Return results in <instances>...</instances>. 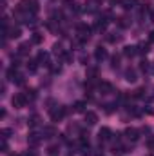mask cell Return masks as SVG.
<instances>
[{"mask_svg":"<svg viewBox=\"0 0 154 156\" xmlns=\"http://www.w3.org/2000/svg\"><path fill=\"white\" fill-rule=\"evenodd\" d=\"M49 115H51V120H53V122H60L62 118L65 116V107L56 105V107H53V109L49 111Z\"/></svg>","mask_w":154,"mask_h":156,"instance_id":"obj_1","label":"cell"},{"mask_svg":"<svg viewBox=\"0 0 154 156\" xmlns=\"http://www.w3.org/2000/svg\"><path fill=\"white\" fill-rule=\"evenodd\" d=\"M76 31H78V40H80V42L89 40V33H91V29H89L85 24H78V26H76Z\"/></svg>","mask_w":154,"mask_h":156,"instance_id":"obj_2","label":"cell"},{"mask_svg":"<svg viewBox=\"0 0 154 156\" xmlns=\"http://www.w3.org/2000/svg\"><path fill=\"white\" fill-rule=\"evenodd\" d=\"M26 96L24 94H15L13 96V100H11V104H13V107H16V109H22L24 105H26Z\"/></svg>","mask_w":154,"mask_h":156,"instance_id":"obj_3","label":"cell"},{"mask_svg":"<svg viewBox=\"0 0 154 156\" xmlns=\"http://www.w3.org/2000/svg\"><path fill=\"white\" fill-rule=\"evenodd\" d=\"M98 138H100V142H107V140H111V138H113V133H111V129H107V127L100 129V133H98Z\"/></svg>","mask_w":154,"mask_h":156,"instance_id":"obj_4","label":"cell"},{"mask_svg":"<svg viewBox=\"0 0 154 156\" xmlns=\"http://www.w3.org/2000/svg\"><path fill=\"white\" fill-rule=\"evenodd\" d=\"M125 136H127V140H131V142H136V140H138V131H136L134 127H129V129L125 131Z\"/></svg>","mask_w":154,"mask_h":156,"instance_id":"obj_5","label":"cell"},{"mask_svg":"<svg viewBox=\"0 0 154 156\" xmlns=\"http://www.w3.org/2000/svg\"><path fill=\"white\" fill-rule=\"evenodd\" d=\"M85 122H87L89 125H94V123L98 122V115L93 113V111H87V113H85Z\"/></svg>","mask_w":154,"mask_h":156,"instance_id":"obj_6","label":"cell"},{"mask_svg":"<svg viewBox=\"0 0 154 156\" xmlns=\"http://www.w3.org/2000/svg\"><path fill=\"white\" fill-rule=\"evenodd\" d=\"M4 35L9 37V38H18V37H20V27H11V29L4 31Z\"/></svg>","mask_w":154,"mask_h":156,"instance_id":"obj_7","label":"cell"},{"mask_svg":"<svg viewBox=\"0 0 154 156\" xmlns=\"http://www.w3.org/2000/svg\"><path fill=\"white\" fill-rule=\"evenodd\" d=\"M94 58L100 62V60H105L107 58V51L103 49V47H96V51H94Z\"/></svg>","mask_w":154,"mask_h":156,"instance_id":"obj_8","label":"cell"},{"mask_svg":"<svg viewBox=\"0 0 154 156\" xmlns=\"http://www.w3.org/2000/svg\"><path fill=\"white\" fill-rule=\"evenodd\" d=\"M37 60H38V64H44V66H49V55H47V53H44V51H40V53H38Z\"/></svg>","mask_w":154,"mask_h":156,"instance_id":"obj_9","label":"cell"},{"mask_svg":"<svg viewBox=\"0 0 154 156\" xmlns=\"http://www.w3.org/2000/svg\"><path fill=\"white\" fill-rule=\"evenodd\" d=\"M100 91H102V94H109V93L113 91V85H111L109 82H102V83H100Z\"/></svg>","mask_w":154,"mask_h":156,"instance_id":"obj_10","label":"cell"},{"mask_svg":"<svg viewBox=\"0 0 154 156\" xmlns=\"http://www.w3.org/2000/svg\"><path fill=\"white\" fill-rule=\"evenodd\" d=\"M136 53H138V47H132V45L123 47V55H125V56H134Z\"/></svg>","mask_w":154,"mask_h":156,"instance_id":"obj_11","label":"cell"},{"mask_svg":"<svg viewBox=\"0 0 154 156\" xmlns=\"http://www.w3.org/2000/svg\"><path fill=\"white\" fill-rule=\"evenodd\" d=\"M27 69H29V73H37V69H38V60H29V62H27Z\"/></svg>","mask_w":154,"mask_h":156,"instance_id":"obj_12","label":"cell"},{"mask_svg":"<svg viewBox=\"0 0 154 156\" xmlns=\"http://www.w3.org/2000/svg\"><path fill=\"white\" fill-rule=\"evenodd\" d=\"M125 80H127V82H136V73H134V69H127V71H125Z\"/></svg>","mask_w":154,"mask_h":156,"instance_id":"obj_13","label":"cell"},{"mask_svg":"<svg viewBox=\"0 0 154 156\" xmlns=\"http://www.w3.org/2000/svg\"><path fill=\"white\" fill-rule=\"evenodd\" d=\"M105 27H107V20H98L94 24V29L96 31H105Z\"/></svg>","mask_w":154,"mask_h":156,"instance_id":"obj_14","label":"cell"},{"mask_svg":"<svg viewBox=\"0 0 154 156\" xmlns=\"http://www.w3.org/2000/svg\"><path fill=\"white\" fill-rule=\"evenodd\" d=\"M53 53H54L56 56H64V53H65V51H64V47H62L60 44H54V47H53Z\"/></svg>","mask_w":154,"mask_h":156,"instance_id":"obj_15","label":"cell"},{"mask_svg":"<svg viewBox=\"0 0 154 156\" xmlns=\"http://www.w3.org/2000/svg\"><path fill=\"white\" fill-rule=\"evenodd\" d=\"M24 96H26V100H35V96H37V91L35 89H27L26 93H22Z\"/></svg>","mask_w":154,"mask_h":156,"instance_id":"obj_16","label":"cell"},{"mask_svg":"<svg viewBox=\"0 0 154 156\" xmlns=\"http://www.w3.org/2000/svg\"><path fill=\"white\" fill-rule=\"evenodd\" d=\"M54 134H56V131H54L53 127H45V129H44V138H53Z\"/></svg>","mask_w":154,"mask_h":156,"instance_id":"obj_17","label":"cell"},{"mask_svg":"<svg viewBox=\"0 0 154 156\" xmlns=\"http://www.w3.org/2000/svg\"><path fill=\"white\" fill-rule=\"evenodd\" d=\"M38 142H40V134L33 133V134L29 136V144H31V145H38Z\"/></svg>","mask_w":154,"mask_h":156,"instance_id":"obj_18","label":"cell"},{"mask_svg":"<svg viewBox=\"0 0 154 156\" xmlns=\"http://www.w3.org/2000/svg\"><path fill=\"white\" fill-rule=\"evenodd\" d=\"M27 53H29V44H20L18 55H27Z\"/></svg>","mask_w":154,"mask_h":156,"instance_id":"obj_19","label":"cell"},{"mask_svg":"<svg viewBox=\"0 0 154 156\" xmlns=\"http://www.w3.org/2000/svg\"><path fill=\"white\" fill-rule=\"evenodd\" d=\"M85 111V102H76L75 104V113H83Z\"/></svg>","mask_w":154,"mask_h":156,"instance_id":"obj_20","label":"cell"},{"mask_svg":"<svg viewBox=\"0 0 154 156\" xmlns=\"http://www.w3.org/2000/svg\"><path fill=\"white\" fill-rule=\"evenodd\" d=\"M136 2H138V0H121V5H123L125 9H131V7H134Z\"/></svg>","mask_w":154,"mask_h":156,"instance_id":"obj_21","label":"cell"},{"mask_svg":"<svg viewBox=\"0 0 154 156\" xmlns=\"http://www.w3.org/2000/svg\"><path fill=\"white\" fill-rule=\"evenodd\" d=\"M38 122H40V116L38 115H33V116L29 118V127H37Z\"/></svg>","mask_w":154,"mask_h":156,"instance_id":"obj_22","label":"cell"},{"mask_svg":"<svg viewBox=\"0 0 154 156\" xmlns=\"http://www.w3.org/2000/svg\"><path fill=\"white\" fill-rule=\"evenodd\" d=\"M118 24H120L121 27H127L131 22H129V18H127V16H121V18H118Z\"/></svg>","mask_w":154,"mask_h":156,"instance_id":"obj_23","label":"cell"},{"mask_svg":"<svg viewBox=\"0 0 154 156\" xmlns=\"http://www.w3.org/2000/svg\"><path fill=\"white\" fill-rule=\"evenodd\" d=\"M13 82H15L16 85H24V82H26V80H24V76H22V75H18V73H16V76H15V80H13Z\"/></svg>","mask_w":154,"mask_h":156,"instance_id":"obj_24","label":"cell"},{"mask_svg":"<svg viewBox=\"0 0 154 156\" xmlns=\"http://www.w3.org/2000/svg\"><path fill=\"white\" fill-rule=\"evenodd\" d=\"M11 134V129H2V140H7Z\"/></svg>","mask_w":154,"mask_h":156,"instance_id":"obj_25","label":"cell"},{"mask_svg":"<svg viewBox=\"0 0 154 156\" xmlns=\"http://www.w3.org/2000/svg\"><path fill=\"white\" fill-rule=\"evenodd\" d=\"M147 51H149V45H147V44H142V45L138 47V53H147Z\"/></svg>","mask_w":154,"mask_h":156,"instance_id":"obj_26","label":"cell"},{"mask_svg":"<svg viewBox=\"0 0 154 156\" xmlns=\"http://www.w3.org/2000/svg\"><path fill=\"white\" fill-rule=\"evenodd\" d=\"M143 93H145V89H136V91H134V96H136V98H142Z\"/></svg>","mask_w":154,"mask_h":156,"instance_id":"obj_27","label":"cell"},{"mask_svg":"<svg viewBox=\"0 0 154 156\" xmlns=\"http://www.w3.org/2000/svg\"><path fill=\"white\" fill-rule=\"evenodd\" d=\"M33 42H35V44H40V42H42V35L35 33V37H33Z\"/></svg>","mask_w":154,"mask_h":156,"instance_id":"obj_28","label":"cell"},{"mask_svg":"<svg viewBox=\"0 0 154 156\" xmlns=\"http://www.w3.org/2000/svg\"><path fill=\"white\" fill-rule=\"evenodd\" d=\"M149 66H151L149 62H142V66H140V67H142V71H149Z\"/></svg>","mask_w":154,"mask_h":156,"instance_id":"obj_29","label":"cell"},{"mask_svg":"<svg viewBox=\"0 0 154 156\" xmlns=\"http://www.w3.org/2000/svg\"><path fill=\"white\" fill-rule=\"evenodd\" d=\"M118 64H120V56H113V67H118Z\"/></svg>","mask_w":154,"mask_h":156,"instance_id":"obj_30","label":"cell"},{"mask_svg":"<svg viewBox=\"0 0 154 156\" xmlns=\"http://www.w3.org/2000/svg\"><path fill=\"white\" fill-rule=\"evenodd\" d=\"M107 40H109V42H118L120 37H114V33H113V35H109V37H107Z\"/></svg>","mask_w":154,"mask_h":156,"instance_id":"obj_31","label":"cell"},{"mask_svg":"<svg viewBox=\"0 0 154 156\" xmlns=\"http://www.w3.org/2000/svg\"><path fill=\"white\" fill-rule=\"evenodd\" d=\"M103 107H105V113H107V115H111V113L114 111V109H113V105H109V104H107V105H103Z\"/></svg>","mask_w":154,"mask_h":156,"instance_id":"obj_32","label":"cell"},{"mask_svg":"<svg viewBox=\"0 0 154 156\" xmlns=\"http://www.w3.org/2000/svg\"><path fill=\"white\" fill-rule=\"evenodd\" d=\"M2 153H7V144H5V140H2Z\"/></svg>","mask_w":154,"mask_h":156,"instance_id":"obj_33","label":"cell"},{"mask_svg":"<svg viewBox=\"0 0 154 156\" xmlns=\"http://www.w3.org/2000/svg\"><path fill=\"white\" fill-rule=\"evenodd\" d=\"M58 153V147H49V154H56Z\"/></svg>","mask_w":154,"mask_h":156,"instance_id":"obj_34","label":"cell"},{"mask_svg":"<svg viewBox=\"0 0 154 156\" xmlns=\"http://www.w3.org/2000/svg\"><path fill=\"white\" fill-rule=\"evenodd\" d=\"M149 73H151V75H154V62L149 66Z\"/></svg>","mask_w":154,"mask_h":156,"instance_id":"obj_35","label":"cell"},{"mask_svg":"<svg viewBox=\"0 0 154 156\" xmlns=\"http://www.w3.org/2000/svg\"><path fill=\"white\" fill-rule=\"evenodd\" d=\"M149 149H154V140H149Z\"/></svg>","mask_w":154,"mask_h":156,"instance_id":"obj_36","label":"cell"},{"mask_svg":"<svg viewBox=\"0 0 154 156\" xmlns=\"http://www.w3.org/2000/svg\"><path fill=\"white\" fill-rule=\"evenodd\" d=\"M149 40H151V42H154V31H151V35H149Z\"/></svg>","mask_w":154,"mask_h":156,"instance_id":"obj_37","label":"cell"},{"mask_svg":"<svg viewBox=\"0 0 154 156\" xmlns=\"http://www.w3.org/2000/svg\"><path fill=\"white\" fill-rule=\"evenodd\" d=\"M26 156H37V153H27Z\"/></svg>","mask_w":154,"mask_h":156,"instance_id":"obj_38","label":"cell"},{"mask_svg":"<svg viewBox=\"0 0 154 156\" xmlns=\"http://www.w3.org/2000/svg\"><path fill=\"white\" fill-rule=\"evenodd\" d=\"M13 156H18V154H13Z\"/></svg>","mask_w":154,"mask_h":156,"instance_id":"obj_39","label":"cell"}]
</instances>
